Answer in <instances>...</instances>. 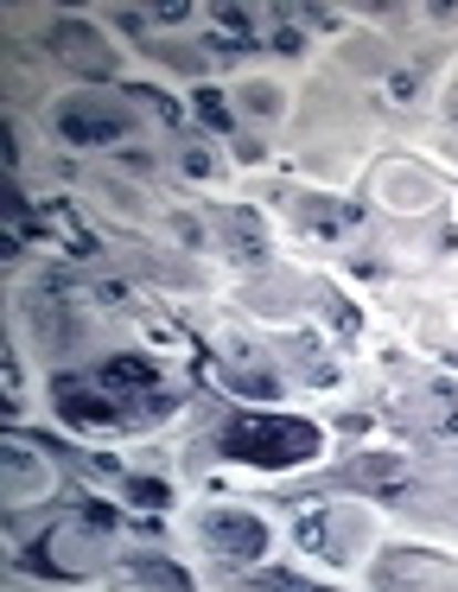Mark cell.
I'll return each mask as SVG.
<instances>
[{
  "label": "cell",
  "instance_id": "obj_1",
  "mask_svg": "<svg viewBox=\"0 0 458 592\" xmlns=\"http://www.w3.org/2000/svg\"><path fill=\"white\" fill-rule=\"evenodd\" d=\"M223 453L242 465H300L319 453V427H305V420H287V414H242V420H229L223 427Z\"/></svg>",
  "mask_w": 458,
  "mask_h": 592
},
{
  "label": "cell",
  "instance_id": "obj_2",
  "mask_svg": "<svg viewBox=\"0 0 458 592\" xmlns=\"http://www.w3.org/2000/svg\"><path fill=\"white\" fill-rule=\"evenodd\" d=\"M198 536L210 541L217 554H229V561H261V554H268V529L242 510H204Z\"/></svg>",
  "mask_w": 458,
  "mask_h": 592
},
{
  "label": "cell",
  "instance_id": "obj_3",
  "mask_svg": "<svg viewBox=\"0 0 458 592\" xmlns=\"http://www.w3.org/2000/svg\"><path fill=\"white\" fill-rule=\"evenodd\" d=\"M51 128L64 134V141H76V147H102V141H122L127 134V115L122 108H102V103H64L58 115H51Z\"/></svg>",
  "mask_w": 458,
  "mask_h": 592
},
{
  "label": "cell",
  "instance_id": "obj_4",
  "mask_svg": "<svg viewBox=\"0 0 458 592\" xmlns=\"http://www.w3.org/2000/svg\"><path fill=\"white\" fill-rule=\"evenodd\" d=\"M51 58L76 64L83 77H108V45H102L90 27H76V20H58V27H51Z\"/></svg>",
  "mask_w": 458,
  "mask_h": 592
},
{
  "label": "cell",
  "instance_id": "obj_5",
  "mask_svg": "<svg viewBox=\"0 0 458 592\" xmlns=\"http://www.w3.org/2000/svg\"><path fill=\"white\" fill-rule=\"evenodd\" d=\"M102 388H153V363L147 357H115V363H102Z\"/></svg>",
  "mask_w": 458,
  "mask_h": 592
},
{
  "label": "cell",
  "instance_id": "obj_6",
  "mask_svg": "<svg viewBox=\"0 0 458 592\" xmlns=\"http://www.w3.org/2000/svg\"><path fill=\"white\" fill-rule=\"evenodd\" d=\"M223 58H236V52H249L254 39H249V20L242 13H217V39H210Z\"/></svg>",
  "mask_w": 458,
  "mask_h": 592
},
{
  "label": "cell",
  "instance_id": "obj_7",
  "mask_svg": "<svg viewBox=\"0 0 458 592\" xmlns=\"http://www.w3.org/2000/svg\"><path fill=\"white\" fill-rule=\"evenodd\" d=\"M127 580H134V586H185V573H178V567H159V561L127 567Z\"/></svg>",
  "mask_w": 458,
  "mask_h": 592
},
{
  "label": "cell",
  "instance_id": "obj_8",
  "mask_svg": "<svg viewBox=\"0 0 458 592\" xmlns=\"http://www.w3.org/2000/svg\"><path fill=\"white\" fill-rule=\"evenodd\" d=\"M198 115L210 122V128H229V108L217 103V90H204V96H198Z\"/></svg>",
  "mask_w": 458,
  "mask_h": 592
},
{
  "label": "cell",
  "instance_id": "obj_9",
  "mask_svg": "<svg viewBox=\"0 0 458 592\" xmlns=\"http://www.w3.org/2000/svg\"><path fill=\"white\" fill-rule=\"evenodd\" d=\"M134 503H153V510H159V503H166V485H147V478H140V485H134Z\"/></svg>",
  "mask_w": 458,
  "mask_h": 592
}]
</instances>
